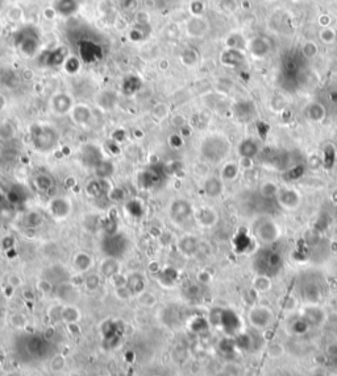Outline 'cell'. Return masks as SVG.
<instances>
[{
  "label": "cell",
  "mask_w": 337,
  "mask_h": 376,
  "mask_svg": "<svg viewBox=\"0 0 337 376\" xmlns=\"http://www.w3.org/2000/svg\"><path fill=\"white\" fill-rule=\"evenodd\" d=\"M52 106H53V110L57 114H67L73 108V101H71V98L67 94L60 93L52 101Z\"/></svg>",
  "instance_id": "obj_17"
},
{
  "label": "cell",
  "mask_w": 337,
  "mask_h": 376,
  "mask_svg": "<svg viewBox=\"0 0 337 376\" xmlns=\"http://www.w3.org/2000/svg\"><path fill=\"white\" fill-rule=\"evenodd\" d=\"M74 264L77 267L78 271H81V272H86V271L89 270L90 267L92 266V259L91 256H89L87 254H78L75 256V260H74Z\"/></svg>",
  "instance_id": "obj_28"
},
{
  "label": "cell",
  "mask_w": 337,
  "mask_h": 376,
  "mask_svg": "<svg viewBox=\"0 0 337 376\" xmlns=\"http://www.w3.org/2000/svg\"><path fill=\"white\" fill-rule=\"evenodd\" d=\"M8 204V200H7V194H5L1 189H0V210L4 208L5 205Z\"/></svg>",
  "instance_id": "obj_37"
},
{
  "label": "cell",
  "mask_w": 337,
  "mask_h": 376,
  "mask_svg": "<svg viewBox=\"0 0 337 376\" xmlns=\"http://www.w3.org/2000/svg\"><path fill=\"white\" fill-rule=\"evenodd\" d=\"M7 194V200H8V204H23L27 200V193H25L24 188L20 186V185H15L13 188H11L8 192L5 193Z\"/></svg>",
  "instance_id": "obj_24"
},
{
  "label": "cell",
  "mask_w": 337,
  "mask_h": 376,
  "mask_svg": "<svg viewBox=\"0 0 337 376\" xmlns=\"http://www.w3.org/2000/svg\"><path fill=\"white\" fill-rule=\"evenodd\" d=\"M302 54H303V57L311 60V58H313L317 54V46L313 42H307V44L303 45Z\"/></svg>",
  "instance_id": "obj_33"
},
{
  "label": "cell",
  "mask_w": 337,
  "mask_h": 376,
  "mask_svg": "<svg viewBox=\"0 0 337 376\" xmlns=\"http://www.w3.org/2000/svg\"><path fill=\"white\" fill-rule=\"evenodd\" d=\"M48 350V340L38 336L25 337L23 341V347L19 348V351L24 352L25 358L31 359H41L46 355Z\"/></svg>",
  "instance_id": "obj_5"
},
{
  "label": "cell",
  "mask_w": 337,
  "mask_h": 376,
  "mask_svg": "<svg viewBox=\"0 0 337 376\" xmlns=\"http://www.w3.org/2000/svg\"><path fill=\"white\" fill-rule=\"evenodd\" d=\"M321 38H323L325 42H332L333 38H335V34H333V33L328 29V31H324V32H323V34H321Z\"/></svg>",
  "instance_id": "obj_36"
},
{
  "label": "cell",
  "mask_w": 337,
  "mask_h": 376,
  "mask_svg": "<svg viewBox=\"0 0 337 376\" xmlns=\"http://www.w3.org/2000/svg\"><path fill=\"white\" fill-rule=\"evenodd\" d=\"M0 156H1V145H0Z\"/></svg>",
  "instance_id": "obj_39"
},
{
  "label": "cell",
  "mask_w": 337,
  "mask_h": 376,
  "mask_svg": "<svg viewBox=\"0 0 337 376\" xmlns=\"http://www.w3.org/2000/svg\"><path fill=\"white\" fill-rule=\"evenodd\" d=\"M196 222L203 227H214L219 221V214L211 206H200L194 211Z\"/></svg>",
  "instance_id": "obj_10"
},
{
  "label": "cell",
  "mask_w": 337,
  "mask_h": 376,
  "mask_svg": "<svg viewBox=\"0 0 337 376\" xmlns=\"http://www.w3.org/2000/svg\"><path fill=\"white\" fill-rule=\"evenodd\" d=\"M192 214H194L192 206L186 200H175L174 202H171L170 210H169L171 222H174L177 225H182L190 219Z\"/></svg>",
  "instance_id": "obj_8"
},
{
  "label": "cell",
  "mask_w": 337,
  "mask_h": 376,
  "mask_svg": "<svg viewBox=\"0 0 337 376\" xmlns=\"http://www.w3.org/2000/svg\"><path fill=\"white\" fill-rule=\"evenodd\" d=\"M73 119L78 124H87L91 119V111L89 107L83 106V104L77 106L73 110Z\"/></svg>",
  "instance_id": "obj_26"
},
{
  "label": "cell",
  "mask_w": 337,
  "mask_h": 376,
  "mask_svg": "<svg viewBox=\"0 0 337 376\" xmlns=\"http://www.w3.org/2000/svg\"><path fill=\"white\" fill-rule=\"evenodd\" d=\"M280 188L279 185L273 182V181H265L260 185V196L265 200H273L276 198L278 193H279Z\"/></svg>",
  "instance_id": "obj_23"
},
{
  "label": "cell",
  "mask_w": 337,
  "mask_h": 376,
  "mask_svg": "<svg viewBox=\"0 0 337 376\" xmlns=\"http://www.w3.org/2000/svg\"><path fill=\"white\" fill-rule=\"evenodd\" d=\"M100 272L103 276H106L108 278L115 277L119 272V262L118 259L115 258H107L100 266Z\"/></svg>",
  "instance_id": "obj_25"
},
{
  "label": "cell",
  "mask_w": 337,
  "mask_h": 376,
  "mask_svg": "<svg viewBox=\"0 0 337 376\" xmlns=\"http://www.w3.org/2000/svg\"><path fill=\"white\" fill-rule=\"evenodd\" d=\"M61 317L65 319L66 322L74 323V322H77L78 319H79V311H78L75 308L69 307V308H66V309H63V310H62Z\"/></svg>",
  "instance_id": "obj_32"
},
{
  "label": "cell",
  "mask_w": 337,
  "mask_h": 376,
  "mask_svg": "<svg viewBox=\"0 0 337 376\" xmlns=\"http://www.w3.org/2000/svg\"><path fill=\"white\" fill-rule=\"evenodd\" d=\"M302 197L298 190L293 188H280L278 196H276V202L280 207L287 210V211H294L299 207L301 205Z\"/></svg>",
  "instance_id": "obj_9"
},
{
  "label": "cell",
  "mask_w": 337,
  "mask_h": 376,
  "mask_svg": "<svg viewBox=\"0 0 337 376\" xmlns=\"http://www.w3.org/2000/svg\"><path fill=\"white\" fill-rule=\"evenodd\" d=\"M41 223H42V215L38 211H31V213L25 215L24 225L31 227V229H34L37 226H40Z\"/></svg>",
  "instance_id": "obj_30"
},
{
  "label": "cell",
  "mask_w": 337,
  "mask_h": 376,
  "mask_svg": "<svg viewBox=\"0 0 337 376\" xmlns=\"http://www.w3.org/2000/svg\"><path fill=\"white\" fill-rule=\"evenodd\" d=\"M33 185L38 193L41 194H48V193L53 192L54 190V178L50 176L49 173H37L36 176L33 177Z\"/></svg>",
  "instance_id": "obj_16"
},
{
  "label": "cell",
  "mask_w": 337,
  "mask_h": 376,
  "mask_svg": "<svg viewBox=\"0 0 337 376\" xmlns=\"http://www.w3.org/2000/svg\"><path fill=\"white\" fill-rule=\"evenodd\" d=\"M231 151V144L223 135H210L200 144V153L208 163L217 164L223 161Z\"/></svg>",
  "instance_id": "obj_1"
},
{
  "label": "cell",
  "mask_w": 337,
  "mask_h": 376,
  "mask_svg": "<svg viewBox=\"0 0 337 376\" xmlns=\"http://www.w3.org/2000/svg\"><path fill=\"white\" fill-rule=\"evenodd\" d=\"M86 288L89 290H96L100 286V277H99L98 274H90L86 278Z\"/></svg>",
  "instance_id": "obj_34"
},
{
  "label": "cell",
  "mask_w": 337,
  "mask_h": 376,
  "mask_svg": "<svg viewBox=\"0 0 337 376\" xmlns=\"http://www.w3.org/2000/svg\"><path fill=\"white\" fill-rule=\"evenodd\" d=\"M253 285L257 290L260 292H266V290L270 289L272 286V281H270V277L269 276H265V274H257V277L254 278L253 281Z\"/></svg>",
  "instance_id": "obj_29"
},
{
  "label": "cell",
  "mask_w": 337,
  "mask_h": 376,
  "mask_svg": "<svg viewBox=\"0 0 337 376\" xmlns=\"http://www.w3.org/2000/svg\"><path fill=\"white\" fill-rule=\"evenodd\" d=\"M79 68V62H78L77 58H67V61H66V69L70 73H75Z\"/></svg>",
  "instance_id": "obj_35"
},
{
  "label": "cell",
  "mask_w": 337,
  "mask_h": 376,
  "mask_svg": "<svg viewBox=\"0 0 337 376\" xmlns=\"http://www.w3.org/2000/svg\"><path fill=\"white\" fill-rule=\"evenodd\" d=\"M221 61H223L224 65L236 68V66H240L241 64H244V54L240 49L229 48V49L225 50L223 53Z\"/></svg>",
  "instance_id": "obj_22"
},
{
  "label": "cell",
  "mask_w": 337,
  "mask_h": 376,
  "mask_svg": "<svg viewBox=\"0 0 337 376\" xmlns=\"http://www.w3.org/2000/svg\"><path fill=\"white\" fill-rule=\"evenodd\" d=\"M49 208L50 213L56 219L62 221V219H66L69 217L70 213H71V202L66 197H57L50 202Z\"/></svg>",
  "instance_id": "obj_12"
},
{
  "label": "cell",
  "mask_w": 337,
  "mask_h": 376,
  "mask_svg": "<svg viewBox=\"0 0 337 376\" xmlns=\"http://www.w3.org/2000/svg\"><path fill=\"white\" fill-rule=\"evenodd\" d=\"M254 267L258 274H265L272 277L273 274H276L280 270L282 259H280V255L273 249H261L254 259Z\"/></svg>",
  "instance_id": "obj_2"
},
{
  "label": "cell",
  "mask_w": 337,
  "mask_h": 376,
  "mask_svg": "<svg viewBox=\"0 0 337 376\" xmlns=\"http://www.w3.org/2000/svg\"><path fill=\"white\" fill-rule=\"evenodd\" d=\"M237 152L243 160H252L260 153V144L252 137H248L239 144Z\"/></svg>",
  "instance_id": "obj_15"
},
{
  "label": "cell",
  "mask_w": 337,
  "mask_h": 376,
  "mask_svg": "<svg viewBox=\"0 0 337 376\" xmlns=\"http://www.w3.org/2000/svg\"><path fill=\"white\" fill-rule=\"evenodd\" d=\"M125 286L130 295H140L145 289V278L140 273H132L125 280Z\"/></svg>",
  "instance_id": "obj_19"
},
{
  "label": "cell",
  "mask_w": 337,
  "mask_h": 376,
  "mask_svg": "<svg viewBox=\"0 0 337 376\" xmlns=\"http://www.w3.org/2000/svg\"><path fill=\"white\" fill-rule=\"evenodd\" d=\"M128 248V240L124 234H111L103 240V249L108 258L118 259L125 254Z\"/></svg>",
  "instance_id": "obj_7"
},
{
  "label": "cell",
  "mask_w": 337,
  "mask_h": 376,
  "mask_svg": "<svg viewBox=\"0 0 337 376\" xmlns=\"http://www.w3.org/2000/svg\"><path fill=\"white\" fill-rule=\"evenodd\" d=\"M178 247L181 252L186 256H192L198 252L199 249V240L192 235H186L178 241Z\"/></svg>",
  "instance_id": "obj_18"
},
{
  "label": "cell",
  "mask_w": 337,
  "mask_h": 376,
  "mask_svg": "<svg viewBox=\"0 0 337 376\" xmlns=\"http://www.w3.org/2000/svg\"><path fill=\"white\" fill-rule=\"evenodd\" d=\"M248 319L252 327H254L256 330H265L272 326L274 322V313L268 307L258 305L249 310Z\"/></svg>",
  "instance_id": "obj_6"
},
{
  "label": "cell",
  "mask_w": 337,
  "mask_h": 376,
  "mask_svg": "<svg viewBox=\"0 0 337 376\" xmlns=\"http://www.w3.org/2000/svg\"><path fill=\"white\" fill-rule=\"evenodd\" d=\"M253 233H254L256 238L261 243L270 245L278 240L280 231L278 225L273 221L272 218L261 217L258 218V219H256V222H254V225H253Z\"/></svg>",
  "instance_id": "obj_3"
},
{
  "label": "cell",
  "mask_w": 337,
  "mask_h": 376,
  "mask_svg": "<svg viewBox=\"0 0 337 376\" xmlns=\"http://www.w3.org/2000/svg\"><path fill=\"white\" fill-rule=\"evenodd\" d=\"M240 165L236 161H228L223 165V168L220 171V178L224 182H232L237 180L240 176Z\"/></svg>",
  "instance_id": "obj_21"
},
{
  "label": "cell",
  "mask_w": 337,
  "mask_h": 376,
  "mask_svg": "<svg viewBox=\"0 0 337 376\" xmlns=\"http://www.w3.org/2000/svg\"><path fill=\"white\" fill-rule=\"evenodd\" d=\"M302 317L308 322L309 326H319L325 321V313L323 309L316 307V304H311L303 309Z\"/></svg>",
  "instance_id": "obj_14"
},
{
  "label": "cell",
  "mask_w": 337,
  "mask_h": 376,
  "mask_svg": "<svg viewBox=\"0 0 337 376\" xmlns=\"http://www.w3.org/2000/svg\"><path fill=\"white\" fill-rule=\"evenodd\" d=\"M249 50H250V53L254 57L262 58L270 52V44L265 38H262V37H256V38H253L250 41Z\"/></svg>",
  "instance_id": "obj_20"
},
{
  "label": "cell",
  "mask_w": 337,
  "mask_h": 376,
  "mask_svg": "<svg viewBox=\"0 0 337 376\" xmlns=\"http://www.w3.org/2000/svg\"><path fill=\"white\" fill-rule=\"evenodd\" d=\"M32 140L36 149L41 152H48L56 148L60 137L54 128L49 126H36L32 131Z\"/></svg>",
  "instance_id": "obj_4"
},
{
  "label": "cell",
  "mask_w": 337,
  "mask_h": 376,
  "mask_svg": "<svg viewBox=\"0 0 337 376\" xmlns=\"http://www.w3.org/2000/svg\"><path fill=\"white\" fill-rule=\"evenodd\" d=\"M307 114L313 122H321L325 118V108L320 103H311V106L307 108Z\"/></svg>",
  "instance_id": "obj_27"
},
{
  "label": "cell",
  "mask_w": 337,
  "mask_h": 376,
  "mask_svg": "<svg viewBox=\"0 0 337 376\" xmlns=\"http://www.w3.org/2000/svg\"><path fill=\"white\" fill-rule=\"evenodd\" d=\"M301 296L306 303L317 304L321 300V286L313 280H307L301 285Z\"/></svg>",
  "instance_id": "obj_11"
},
{
  "label": "cell",
  "mask_w": 337,
  "mask_h": 376,
  "mask_svg": "<svg viewBox=\"0 0 337 376\" xmlns=\"http://www.w3.org/2000/svg\"><path fill=\"white\" fill-rule=\"evenodd\" d=\"M5 106V99L0 95V111L3 110V107Z\"/></svg>",
  "instance_id": "obj_38"
},
{
  "label": "cell",
  "mask_w": 337,
  "mask_h": 376,
  "mask_svg": "<svg viewBox=\"0 0 337 376\" xmlns=\"http://www.w3.org/2000/svg\"><path fill=\"white\" fill-rule=\"evenodd\" d=\"M203 192L208 198H219L224 192V181L220 177L210 176L204 180Z\"/></svg>",
  "instance_id": "obj_13"
},
{
  "label": "cell",
  "mask_w": 337,
  "mask_h": 376,
  "mask_svg": "<svg viewBox=\"0 0 337 376\" xmlns=\"http://www.w3.org/2000/svg\"><path fill=\"white\" fill-rule=\"evenodd\" d=\"M308 329H309L308 322H307L303 317L298 318L297 321H294V322L291 323V330H293L295 334H298V336H302V334L307 333Z\"/></svg>",
  "instance_id": "obj_31"
}]
</instances>
